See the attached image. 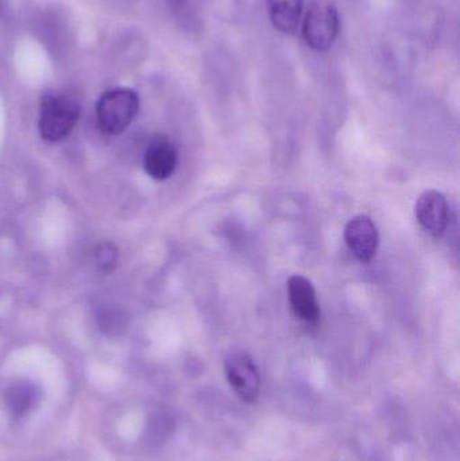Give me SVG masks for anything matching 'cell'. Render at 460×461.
I'll return each mask as SVG.
<instances>
[{"label": "cell", "mask_w": 460, "mask_h": 461, "mask_svg": "<svg viewBox=\"0 0 460 461\" xmlns=\"http://www.w3.org/2000/svg\"><path fill=\"white\" fill-rule=\"evenodd\" d=\"M177 149L165 137L151 140L143 156L146 173L156 181H165L172 177L177 167Z\"/></svg>", "instance_id": "cell-7"}, {"label": "cell", "mask_w": 460, "mask_h": 461, "mask_svg": "<svg viewBox=\"0 0 460 461\" xmlns=\"http://www.w3.org/2000/svg\"><path fill=\"white\" fill-rule=\"evenodd\" d=\"M41 400V390L34 382L19 379L5 392V405L14 419H22L32 413Z\"/></svg>", "instance_id": "cell-9"}, {"label": "cell", "mask_w": 460, "mask_h": 461, "mask_svg": "<svg viewBox=\"0 0 460 461\" xmlns=\"http://www.w3.org/2000/svg\"><path fill=\"white\" fill-rule=\"evenodd\" d=\"M302 32L308 48L318 53L329 51L340 32L337 5L329 0H315L305 14Z\"/></svg>", "instance_id": "cell-3"}, {"label": "cell", "mask_w": 460, "mask_h": 461, "mask_svg": "<svg viewBox=\"0 0 460 461\" xmlns=\"http://www.w3.org/2000/svg\"><path fill=\"white\" fill-rule=\"evenodd\" d=\"M138 113L140 97L132 89H110L97 100V124L107 135H119L126 131L137 118Z\"/></svg>", "instance_id": "cell-2"}, {"label": "cell", "mask_w": 460, "mask_h": 461, "mask_svg": "<svg viewBox=\"0 0 460 461\" xmlns=\"http://www.w3.org/2000/svg\"><path fill=\"white\" fill-rule=\"evenodd\" d=\"M270 22L278 32L294 34L302 21L304 0H266Z\"/></svg>", "instance_id": "cell-10"}, {"label": "cell", "mask_w": 460, "mask_h": 461, "mask_svg": "<svg viewBox=\"0 0 460 461\" xmlns=\"http://www.w3.org/2000/svg\"><path fill=\"white\" fill-rule=\"evenodd\" d=\"M77 97L68 91L50 89L41 97L38 130L46 142H59L75 129L80 118Z\"/></svg>", "instance_id": "cell-1"}, {"label": "cell", "mask_w": 460, "mask_h": 461, "mask_svg": "<svg viewBox=\"0 0 460 461\" xmlns=\"http://www.w3.org/2000/svg\"><path fill=\"white\" fill-rule=\"evenodd\" d=\"M96 324L108 338H119L126 333L129 319L126 312L118 305H102L96 311Z\"/></svg>", "instance_id": "cell-11"}, {"label": "cell", "mask_w": 460, "mask_h": 461, "mask_svg": "<svg viewBox=\"0 0 460 461\" xmlns=\"http://www.w3.org/2000/svg\"><path fill=\"white\" fill-rule=\"evenodd\" d=\"M289 303L294 314L308 324H316L320 319L316 292L310 279L294 274L288 279Z\"/></svg>", "instance_id": "cell-8"}, {"label": "cell", "mask_w": 460, "mask_h": 461, "mask_svg": "<svg viewBox=\"0 0 460 461\" xmlns=\"http://www.w3.org/2000/svg\"><path fill=\"white\" fill-rule=\"evenodd\" d=\"M167 2L172 3L173 5H181L188 2V0H167Z\"/></svg>", "instance_id": "cell-14"}, {"label": "cell", "mask_w": 460, "mask_h": 461, "mask_svg": "<svg viewBox=\"0 0 460 461\" xmlns=\"http://www.w3.org/2000/svg\"><path fill=\"white\" fill-rule=\"evenodd\" d=\"M7 11V0H0V18H3Z\"/></svg>", "instance_id": "cell-13"}, {"label": "cell", "mask_w": 460, "mask_h": 461, "mask_svg": "<svg viewBox=\"0 0 460 461\" xmlns=\"http://www.w3.org/2000/svg\"><path fill=\"white\" fill-rule=\"evenodd\" d=\"M345 240L351 254L362 263H369L377 254L380 233L369 216H356L345 229Z\"/></svg>", "instance_id": "cell-5"}, {"label": "cell", "mask_w": 460, "mask_h": 461, "mask_svg": "<svg viewBox=\"0 0 460 461\" xmlns=\"http://www.w3.org/2000/svg\"><path fill=\"white\" fill-rule=\"evenodd\" d=\"M416 218L427 232L435 238L445 235L450 223L447 200L437 191H426L416 203Z\"/></svg>", "instance_id": "cell-6"}, {"label": "cell", "mask_w": 460, "mask_h": 461, "mask_svg": "<svg viewBox=\"0 0 460 461\" xmlns=\"http://www.w3.org/2000/svg\"><path fill=\"white\" fill-rule=\"evenodd\" d=\"M95 265L97 270L104 274L113 273L118 266L119 252L115 244L111 241H103L97 244L94 251Z\"/></svg>", "instance_id": "cell-12"}, {"label": "cell", "mask_w": 460, "mask_h": 461, "mask_svg": "<svg viewBox=\"0 0 460 461\" xmlns=\"http://www.w3.org/2000/svg\"><path fill=\"white\" fill-rule=\"evenodd\" d=\"M226 378L235 394L246 403L257 402L261 393V374L250 355L234 352L226 359Z\"/></svg>", "instance_id": "cell-4"}]
</instances>
